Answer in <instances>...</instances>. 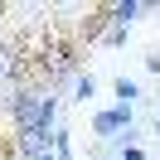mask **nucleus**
<instances>
[{
	"mask_svg": "<svg viewBox=\"0 0 160 160\" xmlns=\"http://www.w3.org/2000/svg\"><path fill=\"white\" fill-rule=\"evenodd\" d=\"M131 121H136V107L117 102V107H107V112H97V117H92V131H97V136H107V141H121V136L131 131Z\"/></svg>",
	"mask_w": 160,
	"mask_h": 160,
	"instance_id": "1",
	"label": "nucleus"
},
{
	"mask_svg": "<svg viewBox=\"0 0 160 160\" xmlns=\"http://www.w3.org/2000/svg\"><path fill=\"white\" fill-rule=\"evenodd\" d=\"M92 97H97V78H92V73H78V82H73V102L88 107Z\"/></svg>",
	"mask_w": 160,
	"mask_h": 160,
	"instance_id": "2",
	"label": "nucleus"
},
{
	"mask_svg": "<svg viewBox=\"0 0 160 160\" xmlns=\"http://www.w3.org/2000/svg\"><path fill=\"white\" fill-rule=\"evenodd\" d=\"M112 92H117V97L126 102V107H136V102H141V88H136L131 78H117V82H112Z\"/></svg>",
	"mask_w": 160,
	"mask_h": 160,
	"instance_id": "3",
	"label": "nucleus"
},
{
	"mask_svg": "<svg viewBox=\"0 0 160 160\" xmlns=\"http://www.w3.org/2000/svg\"><path fill=\"white\" fill-rule=\"evenodd\" d=\"M155 136H160V121H155Z\"/></svg>",
	"mask_w": 160,
	"mask_h": 160,
	"instance_id": "4",
	"label": "nucleus"
}]
</instances>
